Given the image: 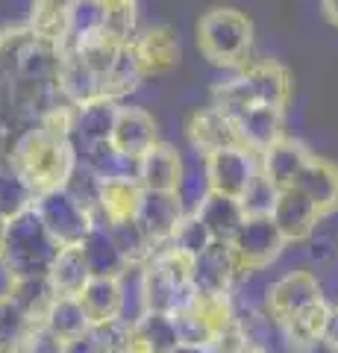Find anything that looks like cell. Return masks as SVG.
I'll return each instance as SVG.
<instances>
[{"label":"cell","instance_id":"1","mask_svg":"<svg viewBox=\"0 0 338 353\" xmlns=\"http://www.w3.org/2000/svg\"><path fill=\"white\" fill-rule=\"evenodd\" d=\"M9 162L36 197L62 189L80 162V153L74 148V106H59L36 121V127H30L12 145Z\"/></svg>","mask_w":338,"mask_h":353},{"label":"cell","instance_id":"2","mask_svg":"<svg viewBox=\"0 0 338 353\" xmlns=\"http://www.w3.org/2000/svg\"><path fill=\"white\" fill-rule=\"evenodd\" d=\"M62 248L47 233L36 209H27L6 221L3 241H0V271L6 280L47 277L50 265Z\"/></svg>","mask_w":338,"mask_h":353},{"label":"cell","instance_id":"3","mask_svg":"<svg viewBox=\"0 0 338 353\" xmlns=\"http://www.w3.org/2000/svg\"><path fill=\"white\" fill-rule=\"evenodd\" d=\"M141 297H145V312L177 315L194 297L191 259L171 245L156 250L141 268Z\"/></svg>","mask_w":338,"mask_h":353},{"label":"cell","instance_id":"4","mask_svg":"<svg viewBox=\"0 0 338 353\" xmlns=\"http://www.w3.org/2000/svg\"><path fill=\"white\" fill-rule=\"evenodd\" d=\"M198 48L212 65L238 68L253 48V24L238 9L215 6L198 21Z\"/></svg>","mask_w":338,"mask_h":353},{"label":"cell","instance_id":"5","mask_svg":"<svg viewBox=\"0 0 338 353\" xmlns=\"http://www.w3.org/2000/svg\"><path fill=\"white\" fill-rule=\"evenodd\" d=\"M182 345H215L218 336L238 324V306L233 294H200L185 303L177 315Z\"/></svg>","mask_w":338,"mask_h":353},{"label":"cell","instance_id":"6","mask_svg":"<svg viewBox=\"0 0 338 353\" xmlns=\"http://www.w3.org/2000/svg\"><path fill=\"white\" fill-rule=\"evenodd\" d=\"M32 209L39 212L41 224L47 227V233L56 239L59 248H80L85 236H89L97 224L94 215L85 212L65 189H53V192L39 194Z\"/></svg>","mask_w":338,"mask_h":353},{"label":"cell","instance_id":"7","mask_svg":"<svg viewBox=\"0 0 338 353\" xmlns=\"http://www.w3.org/2000/svg\"><path fill=\"white\" fill-rule=\"evenodd\" d=\"M326 301L324 297V283L315 271H288L279 280H274L262 294V309L274 318L279 327H286L294 315L303 309Z\"/></svg>","mask_w":338,"mask_h":353},{"label":"cell","instance_id":"8","mask_svg":"<svg viewBox=\"0 0 338 353\" xmlns=\"http://www.w3.org/2000/svg\"><path fill=\"white\" fill-rule=\"evenodd\" d=\"M230 245L235 250V259L242 265V271L250 277V274L268 268L271 262L279 259V253L286 250V239L279 236L271 215H247Z\"/></svg>","mask_w":338,"mask_h":353},{"label":"cell","instance_id":"9","mask_svg":"<svg viewBox=\"0 0 338 353\" xmlns=\"http://www.w3.org/2000/svg\"><path fill=\"white\" fill-rule=\"evenodd\" d=\"M259 171V153L247 150L244 145L224 148L206 157V185L209 192L242 197L250 180Z\"/></svg>","mask_w":338,"mask_h":353},{"label":"cell","instance_id":"10","mask_svg":"<svg viewBox=\"0 0 338 353\" xmlns=\"http://www.w3.org/2000/svg\"><path fill=\"white\" fill-rule=\"evenodd\" d=\"M185 212H189V209L182 206L180 192H147L145 189L141 192L136 221H138V227L145 230V236L150 239V245L162 250L173 241V233H177Z\"/></svg>","mask_w":338,"mask_h":353},{"label":"cell","instance_id":"11","mask_svg":"<svg viewBox=\"0 0 338 353\" xmlns=\"http://www.w3.org/2000/svg\"><path fill=\"white\" fill-rule=\"evenodd\" d=\"M244 277L247 274L238 265L233 245L226 241H215L203 256L191 262V283L200 294H233Z\"/></svg>","mask_w":338,"mask_h":353},{"label":"cell","instance_id":"12","mask_svg":"<svg viewBox=\"0 0 338 353\" xmlns=\"http://www.w3.org/2000/svg\"><path fill=\"white\" fill-rule=\"evenodd\" d=\"M321 212L306 194H300L297 189H282L277 197V206L271 212V221L277 224L279 236L286 239V245H297V241H309L318 233Z\"/></svg>","mask_w":338,"mask_h":353},{"label":"cell","instance_id":"13","mask_svg":"<svg viewBox=\"0 0 338 353\" xmlns=\"http://www.w3.org/2000/svg\"><path fill=\"white\" fill-rule=\"evenodd\" d=\"M112 145L124 157L141 159L150 148L159 145V127L154 115L141 106H121L115 130H112Z\"/></svg>","mask_w":338,"mask_h":353},{"label":"cell","instance_id":"14","mask_svg":"<svg viewBox=\"0 0 338 353\" xmlns=\"http://www.w3.org/2000/svg\"><path fill=\"white\" fill-rule=\"evenodd\" d=\"M103 24H106V0H74L68 15H65L59 50L74 53L89 48L92 41L103 39Z\"/></svg>","mask_w":338,"mask_h":353},{"label":"cell","instance_id":"15","mask_svg":"<svg viewBox=\"0 0 338 353\" xmlns=\"http://www.w3.org/2000/svg\"><path fill=\"white\" fill-rule=\"evenodd\" d=\"M312 157L315 153H309V148L303 145V141L282 136L277 145H271L259 157V168L282 192V189H291V185L297 183V176L312 162Z\"/></svg>","mask_w":338,"mask_h":353},{"label":"cell","instance_id":"16","mask_svg":"<svg viewBox=\"0 0 338 353\" xmlns=\"http://www.w3.org/2000/svg\"><path fill=\"white\" fill-rule=\"evenodd\" d=\"M242 77L247 83L253 106H271V109H282L286 112V103L291 97V77L279 62L274 59L253 62V65H247Z\"/></svg>","mask_w":338,"mask_h":353},{"label":"cell","instance_id":"17","mask_svg":"<svg viewBox=\"0 0 338 353\" xmlns=\"http://www.w3.org/2000/svg\"><path fill=\"white\" fill-rule=\"evenodd\" d=\"M189 139L191 145L203 150L206 157L215 150L224 148H235L242 145V136H238V124L218 106H206L200 112H194L189 121Z\"/></svg>","mask_w":338,"mask_h":353},{"label":"cell","instance_id":"18","mask_svg":"<svg viewBox=\"0 0 338 353\" xmlns=\"http://www.w3.org/2000/svg\"><path fill=\"white\" fill-rule=\"evenodd\" d=\"M182 176V159L171 145L159 141L138 159V185L147 192H180Z\"/></svg>","mask_w":338,"mask_h":353},{"label":"cell","instance_id":"19","mask_svg":"<svg viewBox=\"0 0 338 353\" xmlns=\"http://www.w3.org/2000/svg\"><path fill=\"white\" fill-rule=\"evenodd\" d=\"M56 88L62 94V101L68 106H85L103 97V83L97 77L89 62H85L80 53H62V65H59V80H56Z\"/></svg>","mask_w":338,"mask_h":353},{"label":"cell","instance_id":"20","mask_svg":"<svg viewBox=\"0 0 338 353\" xmlns=\"http://www.w3.org/2000/svg\"><path fill=\"white\" fill-rule=\"evenodd\" d=\"M182 345L177 318L168 312H145L133 321L129 353H173Z\"/></svg>","mask_w":338,"mask_h":353},{"label":"cell","instance_id":"21","mask_svg":"<svg viewBox=\"0 0 338 353\" xmlns=\"http://www.w3.org/2000/svg\"><path fill=\"white\" fill-rule=\"evenodd\" d=\"M198 218L206 224V230L212 233L215 241H230L235 239L238 227L244 224V209H242V201L238 197H230V194H218V192H206L198 203Z\"/></svg>","mask_w":338,"mask_h":353},{"label":"cell","instance_id":"22","mask_svg":"<svg viewBox=\"0 0 338 353\" xmlns=\"http://www.w3.org/2000/svg\"><path fill=\"white\" fill-rule=\"evenodd\" d=\"M300 194H306L309 201L318 206L321 215H330L338 209V165H332L330 159L312 157V162L303 168V174L297 176V183L291 185Z\"/></svg>","mask_w":338,"mask_h":353},{"label":"cell","instance_id":"23","mask_svg":"<svg viewBox=\"0 0 338 353\" xmlns=\"http://www.w3.org/2000/svg\"><path fill=\"white\" fill-rule=\"evenodd\" d=\"M330 301H321L309 309H303L300 315H294L291 321L282 327L286 336V353H315L324 341V330H326V318H330Z\"/></svg>","mask_w":338,"mask_h":353},{"label":"cell","instance_id":"24","mask_svg":"<svg viewBox=\"0 0 338 353\" xmlns=\"http://www.w3.org/2000/svg\"><path fill=\"white\" fill-rule=\"evenodd\" d=\"M235 124H238L242 145L247 150L259 153V157L286 136L282 132V109H271V106H250Z\"/></svg>","mask_w":338,"mask_h":353},{"label":"cell","instance_id":"25","mask_svg":"<svg viewBox=\"0 0 338 353\" xmlns=\"http://www.w3.org/2000/svg\"><path fill=\"white\" fill-rule=\"evenodd\" d=\"M80 303H83L92 324L124 318V283H121V277H92L89 285H85L83 294H80Z\"/></svg>","mask_w":338,"mask_h":353},{"label":"cell","instance_id":"26","mask_svg":"<svg viewBox=\"0 0 338 353\" xmlns=\"http://www.w3.org/2000/svg\"><path fill=\"white\" fill-rule=\"evenodd\" d=\"M121 106L109 97H97V101L74 109V136L85 145H97V141H112V130Z\"/></svg>","mask_w":338,"mask_h":353},{"label":"cell","instance_id":"27","mask_svg":"<svg viewBox=\"0 0 338 353\" xmlns=\"http://www.w3.org/2000/svg\"><path fill=\"white\" fill-rule=\"evenodd\" d=\"M80 250H83L85 262H89L92 277H121V274L129 268L106 224H94V230L85 236Z\"/></svg>","mask_w":338,"mask_h":353},{"label":"cell","instance_id":"28","mask_svg":"<svg viewBox=\"0 0 338 353\" xmlns=\"http://www.w3.org/2000/svg\"><path fill=\"white\" fill-rule=\"evenodd\" d=\"M141 185L138 180H106L101 194V209H97V224H124L136 221L138 203H141Z\"/></svg>","mask_w":338,"mask_h":353},{"label":"cell","instance_id":"29","mask_svg":"<svg viewBox=\"0 0 338 353\" xmlns=\"http://www.w3.org/2000/svg\"><path fill=\"white\" fill-rule=\"evenodd\" d=\"M41 324H45L50 333H56L62 341H68L71 347H80L92 330V321H89V315H85L80 297H56Z\"/></svg>","mask_w":338,"mask_h":353},{"label":"cell","instance_id":"30","mask_svg":"<svg viewBox=\"0 0 338 353\" xmlns=\"http://www.w3.org/2000/svg\"><path fill=\"white\" fill-rule=\"evenodd\" d=\"M47 280L53 285V292H56V297H80L92 280V271H89V262H85L83 250L62 248L50 265Z\"/></svg>","mask_w":338,"mask_h":353},{"label":"cell","instance_id":"31","mask_svg":"<svg viewBox=\"0 0 338 353\" xmlns=\"http://www.w3.org/2000/svg\"><path fill=\"white\" fill-rule=\"evenodd\" d=\"M136 50L145 65V74H162L171 71L180 62V41L168 27H154L147 32H141L136 39Z\"/></svg>","mask_w":338,"mask_h":353},{"label":"cell","instance_id":"32","mask_svg":"<svg viewBox=\"0 0 338 353\" xmlns=\"http://www.w3.org/2000/svg\"><path fill=\"white\" fill-rule=\"evenodd\" d=\"M145 77L147 74H145V65H141V57L136 50V41L121 44L112 68H109V74L103 77V97H109V101H121V97H127L129 92H136Z\"/></svg>","mask_w":338,"mask_h":353},{"label":"cell","instance_id":"33","mask_svg":"<svg viewBox=\"0 0 338 353\" xmlns=\"http://www.w3.org/2000/svg\"><path fill=\"white\" fill-rule=\"evenodd\" d=\"M6 294L30 315L32 324H41L47 315L50 303L56 301V292L47 277H24V280H9Z\"/></svg>","mask_w":338,"mask_h":353},{"label":"cell","instance_id":"34","mask_svg":"<svg viewBox=\"0 0 338 353\" xmlns=\"http://www.w3.org/2000/svg\"><path fill=\"white\" fill-rule=\"evenodd\" d=\"M32 203H36V192H32L24 176L12 168V162H6L3 168H0V215L9 221L21 212H27V209H32Z\"/></svg>","mask_w":338,"mask_h":353},{"label":"cell","instance_id":"35","mask_svg":"<svg viewBox=\"0 0 338 353\" xmlns=\"http://www.w3.org/2000/svg\"><path fill=\"white\" fill-rule=\"evenodd\" d=\"M129 341H133V324L115 318V321L92 324L83 347L85 353H129Z\"/></svg>","mask_w":338,"mask_h":353},{"label":"cell","instance_id":"36","mask_svg":"<svg viewBox=\"0 0 338 353\" xmlns=\"http://www.w3.org/2000/svg\"><path fill=\"white\" fill-rule=\"evenodd\" d=\"M136 24H138V6H136V0H106L103 39L115 41V44L136 41Z\"/></svg>","mask_w":338,"mask_h":353},{"label":"cell","instance_id":"37","mask_svg":"<svg viewBox=\"0 0 338 353\" xmlns=\"http://www.w3.org/2000/svg\"><path fill=\"white\" fill-rule=\"evenodd\" d=\"M212 245H215V239H212L209 230H206L203 221L198 218V212H185V218L180 221V227H177V233H173L171 248L180 250L182 256H189L194 262L198 256H203Z\"/></svg>","mask_w":338,"mask_h":353},{"label":"cell","instance_id":"38","mask_svg":"<svg viewBox=\"0 0 338 353\" xmlns=\"http://www.w3.org/2000/svg\"><path fill=\"white\" fill-rule=\"evenodd\" d=\"M62 189L68 192L74 201L85 209V212H92L94 221H97V209H101V194H103V180L89 168V165L77 162V168L71 171L68 183H65Z\"/></svg>","mask_w":338,"mask_h":353},{"label":"cell","instance_id":"39","mask_svg":"<svg viewBox=\"0 0 338 353\" xmlns=\"http://www.w3.org/2000/svg\"><path fill=\"white\" fill-rule=\"evenodd\" d=\"M71 3L74 0H32V21H30L32 32H39L41 39H50L59 44L65 15H68Z\"/></svg>","mask_w":338,"mask_h":353},{"label":"cell","instance_id":"40","mask_svg":"<svg viewBox=\"0 0 338 353\" xmlns=\"http://www.w3.org/2000/svg\"><path fill=\"white\" fill-rule=\"evenodd\" d=\"M30 327H32V321L24 309H21L6 292L0 294V347L15 350L21 341H24V336L30 333Z\"/></svg>","mask_w":338,"mask_h":353},{"label":"cell","instance_id":"41","mask_svg":"<svg viewBox=\"0 0 338 353\" xmlns=\"http://www.w3.org/2000/svg\"><path fill=\"white\" fill-rule=\"evenodd\" d=\"M277 197H279V189L259 168L256 176L250 180V185L244 189V194L238 197V201H242L244 215H271V212H274V206H277Z\"/></svg>","mask_w":338,"mask_h":353},{"label":"cell","instance_id":"42","mask_svg":"<svg viewBox=\"0 0 338 353\" xmlns=\"http://www.w3.org/2000/svg\"><path fill=\"white\" fill-rule=\"evenodd\" d=\"M15 353H74L68 341H62L56 333H50L45 324H32L24 341L15 347Z\"/></svg>","mask_w":338,"mask_h":353},{"label":"cell","instance_id":"43","mask_svg":"<svg viewBox=\"0 0 338 353\" xmlns=\"http://www.w3.org/2000/svg\"><path fill=\"white\" fill-rule=\"evenodd\" d=\"M309 262L315 265V268H330V265L338 259V241L335 239H330V236H318L315 233L309 241Z\"/></svg>","mask_w":338,"mask_h":353},{"label":"cell","instance_id":"44","mask_svg":"<svg viewBox=\"0 0 338 353\" xmlns=\"http://www.w3.org/2000/svg\"><path fill=\"white\" fill-rule=\"evenodd\" d=\"M321 347L326 353H338V303H332V309H330V318H326V330H324Z\"/></svg>","mask_w":338,"mask_h":353},{"label":"cell","instance_id":"45","mask_svg":"<svg viewBox=\"0 0 338 353\" xmlns=\"http://www.w3.org/2000/svg\"><path fill=\"white\" fill-rule=\"evenodd\" d=\"M173 353H215L212 345H180Z\"/></svg>","mask_w":338,"mask_h":353},{"label":"cell","instance_id":"46","mask_svg":"<svg viewBox=\"0 0 338 353\" xmlns=\"http://www.w3.org/2000/svg\"><path fill=\"white\" fill-rule=\"evenodd\" d=\"M324 3V12H326V18L332 21V24L338 27V0H321Z\"/></svg>","mask_w":338,"mask_h":353},{"label":"cell","instance_id":"47","mask_svg":"<svg viewBox=\"0 0 338 353\" xmlns=\"http://www.w3.org/2000/svg\"><path fill=\"white\" fill-rule=\"evenodd\" d=\"M3 230H6V218L0 215V241H3Z\"/></svg>","mask_w":338,"mask_h":353},{"label":"cell","instance_id":"48","mask_svg":"<svg viewBox=\"0 0 338 353\" xmlns=\"http://www.w3.org/2000/svg\"><path fill=\"white\" fill-rule=\"evenodd\" d=\"M0 353H15V350H9V347H0Z\"/></svg>","mask_w":338,"mask_h":353},{"label":"cell","instance_id":"49","mask_svg":"<svg viewBox=\"0 0 338 353\" xmlns=\"http://www.w3.org/2000/svg\"><path fill=\"white\" fill-rule=\"evenodd\" d=\"M244 353H256V350H244Z\"/></svg>","mask_w":338,"mask_h":353}]
</instances>
